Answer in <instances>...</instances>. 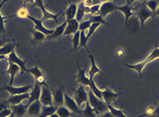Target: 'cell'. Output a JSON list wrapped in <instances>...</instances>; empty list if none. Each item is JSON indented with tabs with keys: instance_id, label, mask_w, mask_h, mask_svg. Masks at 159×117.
<instances>
[{
	"instance_id": "obj_6",
	"label": "cell",
	"mask_w": 159,
	"mask_h": 117,
	"mask_svg": "<svg viewBox=\"0 0 159 117\" xmlns=\"http://www.w3.org/2000/svg\"><path fill=\"white\" fill-rule=\"evenodd\" d=\"M31 85H26V86H22V87H14L13 85H5L1 90L6 91L7 93H9L10 95H15V94H21L28 93L29 91L32 89Z\"/></svg>"
},
{
	"instance_id": "obj_44",
	"label": "cell",
	"mask_w": 159,
	"mask_h": 117,
	"mask_svg": "<svg viewBox=\"0 0 159 117\" xmlns=\"http://www.w3.org/2000/svg\"><path fill=\"white\" fill-rule=\"evenodd\" d=\"M83 4H84V5L86 6V7H92L93 5H94V1L93 0H83V2H82Z\"/></svg>"
},
{
	"instance_id": "obj_8",
	"label": "cell",
	"mask_w": 159,
	"mask_h": 117,
	"mask_svg": "<svg viewBox=\"0 0 159 117\" xmlns=\"http://www.w3.org/2000/svg\"><path fill=\"white\" fill-rule=\"evenodd\" d=\"M39 62L38 61V64L34 67H31V68H27L26 69V73H28L30 74H32L35 79V81L39 83L41 86H48L47 83L46 82V78H45V75L42 73V71L39 69Z\"/></svg>"
},
{
	"instance_id": "obj_22",
	"label": "cell",
	"mask_w": 159,
	"mask_h": 117,
	"mask_svg": "<svg viewBox=\"0 0 159 117\" xmlns=\"http://www.w3.org/2000/svg\"><path fill=\"white\" fill-rule=\"evenodd\" d=\"M41 88H42V86L35 81V84L31 89L30 97L28 99V104L27 105L31 104V103L37 101V100H39L40 94H41Z\"/></svg>"
},
{
	"instance_id": "obj_19",
	"label": "cell",
	"mask_w": 159,
	"mask_h": 117,
	"mask_svg": "<svg viewBox=\"0 0 159 117\" xmlns=\"http://www.w3.org/2000/svg\"><path fill=\"white\" fill-rule=\"evenodd\" d=\"M29 97H30V94L29 93H25V94H15V95H10V97L6 100V101H7V103L9 104L10 106H11V105H17V104L22 103L25 100L28 101Z\"/></svg>"
},
{
	"instance_id": "obj_31",
	"label": "cell",
	"mask_w": 159,
	"mask_h": 117,
	"mask_svg": "<svg viewBox=\"0 0 159 117\" xmlns=\"http://www.w3.org/2000/svg\"><path fill=\"white\" fill-rule=\"evenodd\" d=\"M5 5V2H1L0 4V34H5V20L9 18H11V17H14L15 15H11V16H3L2 13H1V8L2 6Z\"/></svg>"
},
{
	"instance_id": "obj_51",
	"label": "cell",
	"mask_w": 159,
	"mask_h": 117,
	"mask_svg": "<svg viewBox=\"0 0 159 117\" xmlns=\"http://www.w3.org/2000/svg\"><path fill=\"white\" fill-rule=\"evenodd\" d=\"M156 114L157 115V116H159V101L158 102H157V107H156Z\"/></svg>"
},
{
	"instance_id": "obj_11",
	"label": "cell",
	"mask_w": 159,
	"mask_h": 117,
	"mask_svg": "<svg viewBox=\"0 0 159 117\" xmlns=\"http://www.w3.org/2000/svg\"><path fill=\"white\" fill-rule=\"evenodd\" d=\"M117 6L113 1H105L101 4L100 11H99V14L101 15L102 18H105L108 14L117 11Z\"/></svg>"
},
{
	"instance_id": "obj_28",
	"label": "cell",
	"mask_w": 159,
	"mask_h": 117,
	"mask_svg": "<svg viewBox=\"0 0 159 117\" xmlns=\"http://www.w3.org/2000/svg\"><path fill=\"white\" fill-rule=\"evenodd\" d=\"M108 110L111 112V114L113 115V116L114 117H128L126 116V115L123 113V110H122V108H114L112 106V104H109L108 105ZM148 116L146 114L144 115H136V116H134V117H146Z\"/></svg>"
},
{
	"instance_id": "obj_27",
	"label": "cell",
	"mask_w": 159,
	"mask_h": 117,
	"mask_svg": "<svg viewBox=\"0 0 159 117\" xmlns=\"http://www.w3.org/2000/svg\"><path fill=\"white\" fill-rule=\"evenodd\" d=\"M77 7H78V5L76 4H69V6L64 11L66 21H69V20L75 19L76 12H77Z\"/></svg>"
},
{
	"instance_id": "obj_59",
	"label": "cell",
	"mask_w": 159,
	"mask_h": 117,
	"mask_svg": "<svg viewBox=\"0 0 159 117\" xmlns=\"http://www.w3.org/2000/svg\"><path fill=\"white\" fill-rule=\"evenodd\" d=\"M144 1H148V0H144Z\"/></svg>"
},
{
	"instance_id": "obj_7",
	"label": "cell",
	"mask_w": 159,
	"mask_h": 117,
	"mask_svg": "<svg viewBox=\"0 0 159 117\" xmlns=\"http://www.w3.org/2000/svg\"><path fill=\"white\" fill-rule=\"evenodd\" d=\"M135 15H136V17L139 19L141 27H142V28L143 27L146 20H148L150 18L154 19V15H153V13L150 11V10L147 8V6L145 5H141L140 7L137 9V11L135 13Z\"/></svg>"
},
{
	"instance_id": "obj_10",
	"label": "cell",
	"mask_w": 159,
	"mask_h": 117,
	"mask_svg": "<svg viewBox=\"0 0 159 117\" xmlns=\"http://www.w3.org/2000/svg\"><path fill=\"white\" fill-rule=\"evenodd\" d=\"M64 105H65L66 108L70 110L71 112L75 115H78L80 116V112H81V109L78 106V104L76 103L75 100L73 97L69 96L68 94L66 93V91L64 92Z\"/></svg>"
},
{
	"instance_id": "obj_21",
	"label": "cell",
	"mask_w": 159,
	"mask_h": 117,
	"mask_svg": "<svg viewBox=\"0 0 159 117\" xmlns=\"http://www.w3.org/2000/svg\"><path fill=\"white\" fill-rule=\"evenodd\" d=\"M66 25H67V21L65 20L61 25H58L55 29H53V33L47 36V39H59L61 36L64 35V32H65L66 27Z\"/></svg>"
},
{
	"instance_id": "obj_23",
	"label": "cell",
	"mask_w": 159,
	"mask_h": 117,
	"mask_svg": "<svg viewBox=\"0 0 159 117\" xmlns=\"http://www.w3.org/2000/svg\"><path fill=\"white\" fill-rule=\"evenodd\" d=\"M18 46H19V44H16L14 39H11V41L5 44L3 47H0V54L5 57L8 56L10 53H11L14 51L15 47H18Z\"/></svg>"
},
{
	"instance_id": "obj_15",
	"label": "cell",
	"mask_w": 159,
	"mask_h": 117,
	"mask_svg": "<svg viewBox=\"0 0 159 117\" xmlns=\"http://www.w3.org/2000/svg\"><path fill=\"white\" fill-rule=\"evenodd\" d=\"M52 100H53V105L56 107H61L64 104V92L65 88L64 87H61L58 88H52Z\"/></svg>"
},
{
	"instance_id": "obj_33",
	"label": "cell",
	"mask_w": 159,
	"mask_h": 117,
	"mask_svg": "<svg viewBox=\"0 0 159 117\" xmlns=\"http://www.w3.org/2000/svg\"><path fill=\"white\" fill-rule=\"evenodd\" d=\"M56 114L59 115V117H70L74 115L66 106L58 107L56 110Z\"/></svg>"
},
{
	"instance_id": "obj_12",
	"label": "cell",
	"mask_w": 159,
	"mask_h": 117,
	"mask_svg": "<svg viewBox=\"0 0 159 117\" xmlns=\"http://www.w3.org/2000/svg\"><path fill=\"white\" fill-rule=\"evenodd\" d=\"M27 19H28L29 20H31V21L34 24V30L39 31V32H41V33H43L44 34H46L47 36H48V35H50V34H52V33H53V30H50V29L47 28V27L43 25L44 20H43L42 19H37V18H35V17H33V16H31L30 14L28 15Z\"/></svg>"
},
{
	"instance_id": "obj_58",
	"label": "cell",
	"mask_w": 159,
	"mask_h": 117,
	"mask_svg": "<svg viewBox=\"0 0 159 117\" xmlns=\"http://www.w3.org/2000/svg\"><path fill=\"white\" fill-rule=\"evenodd\" d=\"M25 117H33V116H29V115H27V116H25Z\"/></svg>"
},
{
	"instance_id": "obj_38",
	"label": "cell",
	"mask_w": 159,
	"mask_h": 117,
	"mask_svg": "<svg viewBox=\"0 0 159 117\" xmlns=\"http://www.w3.org/2000/svg\"><path fill=\"white\" fill-rule=\"evenodd\" d=\"M102 25V24L101 23H91V25H90V27L88 30V33H87V36L88 38H91L93 35L94 34V33L96 32V30L100 27Z\"/></svg>"
},
{
	"instance_id": "obj_47",
	"label": "cell",
	"mask_w": 159,
	"mask_h": 117,
	"mask_svg": "<svg viewBox=\"0 0 159 117\" xmlns=\"http://www.w3.org/2000/svg\"><path fill=\"white\" fill-rule=\"evenodd\" d=\"M102 115V117H114L113 116L112 114H111V112H110L109 110L106 111L105 113H103L102 115Z\"/></svg>"
},
{
	"instance_id": "obj_26",
	"label": "cell",
	"mask_w": 159,
	"mask_h": 117,
	"mask_svg": "<svg viewBox=\"0 0 159 117\" xmlns=\"http://www.w3.org/2000/svg\"><path fill=\"white\" fill-rule=\"evenodd\" d=\"M30 33L33 34V38L31 40V44H33L34 46L43 42L47 38V35L46 34H44L41 32L36 31V30H30Z\"/></svg>"
},
{
	"instance_id": "obj_36",
	"label": "cell",
	"mask_w": 159,
	"mask_h": 117,
	"mask_svg": "<svg viewBox=\"0 0 159 117\" xmlns=\"http://www.w3.org/2000/svg\"><path fill=\"white\" fill-rule=\"evenodd\" d=\"M89 20L91 23H101L102 25H108V26H110L109 24L104 19V18H102L100 14L97 15H90V18H89Z\"/></svg>"
},
{
	"instance_id": "obj_18",
	"label": "cell",
	"mask_w": 159,
	"mask_h": 117,
	"mask_svg": "<svg viewBox=\"0 0 159 117\" xmlns=\"http://www.w3.org/2000/svg\"><path fill=\"white\" fill-rule=\"evenodd\" d=\"M117 11H121V12H122L124 14L125 22H124V28H123V31H125L127 25H128L129 19H130V17H132L133 15H135V13L132 11V7H131V5H129V4H126V5H122V6H117Z\"/></svg>"
},
{
	"instance_id": "obj_60",
	"label": "cell",
	"mask_w": 159,
	"mask_h": 117,
	"mask_svg": "<svg viewBox=\"0 0 159 117\" xmlns=\"http://www.w3.org/2000/svg\"><path fill=\"white\" fill-rule=\"evenodd\" d=\"M158 117H159V116H158Z\"/></svg>"
},
{
	"instance_id": "obj_17",
	"label": "cell",
	"mask_w": 159,
	"mask_h": 117,
	"mask_svg": "<svg viewBox=\"0 0 159 117\" xmlns=\"http://www.w3.org/2000/svg\"><path fill=\"white\" fill-rule=\"evenodd\" d=\"M89 57L90 59V63H91V66H90V69L89 71V78L90 80H94V77L96 74H102L103 75V73L101 71V69L99 68L97 65H96V62H95V59L93 54H91V52H89Z\"/></svg>"
},
{
	"instance_id": "obj_39",
	"label": "cell",
	"mask_w": 159,
	"mask_h": 117,
	"mask_svg": "<svg viewBox=\"0 0 159 117\" xmlns=\"http://www.w3.org/2000/svg\"><path fill=\"white\" fill-rule=\"evenodd\" d=\"M28 15V11L26 9V7H25V6H23V7H21V8L17 11V13L15 14V16L19 17L20 19H27Z\"/></svg>"
},
{
	"instance_id": "obj_25",
	"label": "cell",
	"mask_w": 159,
	"mask_h": 117,
	"mask_svg": "<svg viewBox=\"0 0 159 117\" xmlns=\"http://www.w3.org/2000/svg\"><path fill=\"white\" fill-rule=\"evenodd\" d=\"M20 67L17 64L14 63H9V66L7 68V70L5 71V73L10 76V85L13 84V80H14L15 76L17 75L18 73L20 74Z\"/></svg>"
},
{
	"instance_id": "obj_54",
	"label": "cell",
	"mask_w": 159,
	"mask_h": 117,
	"mask_svg": "<svg viewBox=\"0 0 159 117\" xmlns=\"http://www.w3.org/2000/svg\"><path fill=\"white\" fill-rule=\"evenodd\" d=\"M6 117H16V115H14V114H13V113L11 112V115H9L8 116H6Z\"/></svg>"
},
{
	"instance_id": "obj_41",
	"label": "cell",
	"mask_w": 159,
	"mask_h": 117,
	"mask_svg": "<svg viewBox=\"0 0 159 117\" xmlns=\"http://www.w3.org/2000/svg\"><path fill=\"white\" fill-rule=\"evenodd\" d=\"M100 7H101V4L94 5L93 6H92V7H90V9H89V13H90L91 15L99 14Z\"/></svg>"
},
{
	"instance_id": "obj_32",
	"label": "cell",
	"mask_w": 159,
	"mask_h": 117,
	"mask_svg": "<svg viewBox=\"0 0 159 117\" xmlns=\"http://www.w3.org/2000/svg\"><path fill=\"white\" fill-rule=\"evenodd\" d=\"M89 38L87 36V33H86V31H80V47H84L85 49L87 50V52H90L88 48V42H89Z\"/></svg>"
},
{
	"instance_id": "obj_35",
	"label": "cell",
	"mask_w": 159,
	"mask_h": 117,
	"mask_svg": "<svg viewBox=\"0 0 159 117\" xmlns=\"http://www.w3.org/2000/svg\"><path fill=\"white\" fill-rule=\"evenodd\" d=\"M85 13H86V7L83 3H80L78 7H77V12H76V16H75V19H77L79 22H81L83 17H84Z\"/></svg>"
},
{
	"instance_id": "obj_48",
	"label": "cell",
	"mask_w": 159,
	"mask_h": 117,
	"mask_svg": "<svg viewBox=\"0 0 159 117\" xmlns=\"http://www.w3.org/2000/svg\"><path fill=\"white\" fill-rule=\"evenodd\" d=\"M123 54H124V50H123V49H121V48H120V49H118L116 51V55L118 57L123 56Z\"/></svg>"
},
{
	"instance_id": "obj_34",
	"label": "cell",
	"mask_w": 159,
	"mask_h": 117,
	"mask_svg": "<svg viewBox=\"0 0 159 117\" xmlns=\"http://www.w3.org/2000/svg\"><path fill=\"white\" fill-rule=\"evenodd\" d=\"M144 5L153 13L155 17L156 11H157V7H158L159 5V0H148V1H145Z\"/></svg>"
},
{
	"instance_id": "obj_52",
	"label": "cell",
	"mask_w": 159,
	"mask_h": 117,
	"mask_svg": "<svg viewBox=\"0 0 159 117\" xmlns=\"http://www.w3.org/2000/svg\"><path fill=\"white\" fill-rule=\"evenodd\" d=\"M155 16H159V5H158V7H157V11H156Z\"/></svg>"
},
{
	"instance_id": "obj_2",
	"label": "cell",
	"mask_w": 159,
	"mask_h": 117,
	"mask_svg": "<svg viewBox=\"0 0 159 117\" xmlns=\"http://www.w3.org/2000/svg\"><path fill=\"white\" fill-rule=\"evenodd\" d=\"M157 59H159V47H155L154 49L150 52V55L146 57L143 61H141L137 64H125L124 66L128 67V68H130V69L136 71L138 73L139 76H140V78H142V73H143L144 66L146 65H148L150 62L154 61L155 60H157Z\"/></svg>"
},
{
	"instance_id": "obj_4",
	"label": "cell",
	"mask_w": 159,
	"mask_h": 117,
	"mask_svg": "<svg viewBox=\"0 0 159 117\" xmlns=\"http://www.w3.org/2000/svg\"><path fill=\"white\" fill-rule=\"evenodd\" d=\"M33 7H38L39 9L41 10V12H42V19L45 21V20H47V19H52L54 20L55 22L58 21V17L61 16L64 11H62L61 12L57 13V14H53L52 12H49L48 11L46 8L45 6V3H44V0H34V3H33Z\"/></svg>"
},
{
	"instance_id": "obj_9",
	"label": "cell",
	"mask_w": 159,
	"mask_h": 117,
	"mask_svg": "<svg viewBox=\"0 0 159 117\" xmlns=\"http://www.w3.org/2000/svg\"><path fill=\"white\" fill-rule=\"evenodd\" d=\"M39 101H40V102L43 106L53 105L52 94V90L49 88V86H42Z\"/></svg>"
},
{
	"instance_id": "obj_42",
	"label": "cell",
	"mask_w": 159,
	"mask_h": 117,
	"mask_svg": "<svg viewBox=\"0 0 159 117\" xmlns=\"http://www.w3.org/2000/svg\"><path fill=\"white\" fill-rule=\"evenodd\" d=\"M11 108H8L0 112V117H6L8 116L9 115H11Z\"/></svg>"
},
{
	"instance_id": "obj_40",
	"label": "cell",
	"mask_w": 159,
	"mask_h": 117,
	"mask_svg": "<svg viewBox=\"0 0 159 117\" xmlns=\"http://www.w3.org/2000/svg\"><path fill=\"white\" fill-rule=\"evenodd\" d=\"M90 25H91V22L89 19L85 20V21H81V22H80L79 31H87L89 29Z\"/></svg>"
},
{
	"instance_id": "obj_43",
	"label": "cell",
	"mask_w": 159,
	"mask_h": 117,
	"mask_svg": "<svg viewBox=\"0 0 159 117\" xmlns=\"http://www.w3.org/2000/svg\"><path fill=\"white\" fill-rule=\"evenodd\" d=\"M145 114L147 115H153L156 114V108L155 107H150V108H148L146 109V111H145Z\"/></svg>"
},
{
	"instance_id": "obj_56",
	"label": "cell",
	"mask_w": 159,
	"mask_h": 117,
	"mask_svg": "<svg viewBox=\"0 0 159 117\" xmlns=\"http://www.w3.org/2000/svg\"><path fill=\"white\" fill-rule=\"evenodd\" d=\"M127 4H129V0H126Z\"/></svg>"
},
{
	"instance_id": "obj_57",
	"label": "cell",
	"mask_w": 159,
	"mask_h": 117,
	"mask_svg": "<svg viewBox=\"0 0 159 117\" xmlns=\"http://www.w3.org/2000/svg\"><path fill=\"white\" fill-rule=\"evenodd\" d=\"M3 2H5V3H6V2H8V0H3Z\"/></svg>"
},
{
	"instance_id": "obj_46",
	"label": "cell",
	"mask_w": 159,
	"mask_h": 117,
	"mask_svg": "<svg viewBox=\"0 0 159 117\" xmlns=\"http://www.w3.org/2000/svg\"><path fill=\"white\" fill-rule=\"evenodd\" d=\"M11 40V39H5V38H3L0 37V47H3L5 44H6L7 42H9Z\"/></svg>"
},
{
	"instance_id": "obj_45",
	"label": "cell",
	"mask_w": 159,
	"mask_h": 117,
	"mask_svg": "<svg viewBox=\"0 0 159 117\" xmlns=\"http://www.w3.org/2000/svg\"><path fill=\"white\" fill-rule=\"evenodd\" d=\"M6 108H8V103H7V101H0V112L5 110Z\"/></svg>"
},
{
	"instance_id": "obj_29",
	"label": "cell",
	"mask_w": 159,
	"mask_h": 117,
	"mask_svg": "<svg viewBox=\"0 0 159 117\" xmlns=\"http://www.w3.org/2000/svg\"><path fill=\"white\" fill-rule=\"evenodd\" d=\"M98 115L96 112L94 110V108L91 107L89 104V101L86 102V107L83 109H81V112L80 115V117H96Z\"/></svg>"
},
{
	"instance_id": "obj_5",
	"label": "cell",
	"mask_w": 159,
	"mask_h": 117,
	"mask_svg": "<svg viewBox=\"0 0 159 117\" xmlns=\"http://www.w3.org/2000/svg\"><path fill=\"white\" fill-rule=\"evenodd\" d=\"M74 91V99L75 100L76 103L78 104L80 108V106L86 103L89 101V92H87V90L85 88V86L83 85H79V87L77 88L73 89Z\"/></svg>"
},
{
	"instance_id": "obj_50",
	"label": "cell",
	"mask_w": 159,
	"mask_h": 117,
	"mask_svg": "<svg viewBox=\"0 0 159 117\" xmlns=\"http://www.w3.org/2000/svg\"><path fill=\"white\" fill-rule=\"evenodd\" d=\"M23 2L24 6H25L26 4H29V3H34V0H22Z\"/></svg>"
},
{
	"instance_id": "obj_24",
	"label": "cell",
	"mask_w": 159,
	"mask_h": 117,
	"mask_svg": "<svg viewBox=\"0 0 159 117\" xmlns=\"http://www.w3.org/2000/svg\"><path fill=\"white\" fill-rule=\"evenodd\" d=\"M27 107L28 105H24L22 103H20L17 105H11L10 106V108L11 112L16 115V117H23L27 112Z\"/></svg>"
},
{
	"instance_id": "obj_14",
	"label": "cell",
	"mask_w": 159,
	"mask_h": 117,
	"mask_svg": "<svg viewBox=\"0 0 159 117\" xmlns=\"http://www.w3.org/2000/svg\"><path fill=\"white\" fill-rule=\"evenodd\" d=\"M102 94L103 101L108 105H109V104H112L114 101H116L117 97L122 95V93H115L110 88H106L102 90Z\"/></svg>"
},
{
	"instance_id": "obj_16",
	"label": "cell",
	"mask_w": 159,
	"mask_h": 117,
	"mask_svg": "<svg viewBox=\"0 0 159 117\" xmlns=\"http://www.w3.org/2000/svg\"><path fill=\"white\" fill-rule=\"evenodd\" d=\"M42 104L40 102L39 100H37L35 101H33L31 104H29L27 107V115L29 116L38 117L39 115V114L41 112L42 109Z\"/></svg>"
},
{
	"instance_id": "obj_13",
	"label": "cell",
	"mask_w": 159,
	"mask_h": 117,
	"mask_svg": "<svg viewBox=\"0 0 159 117\" xmlns=\"http://www.w3.org/2000/svg\"><path fill=\"white\" fill-rule=\"evenodd\" d=\"M7 61L9 63H14V64H17L18 66L20 67V74H23L25 72H26V69L27 67L25 66L26 64V61L25 60H23V59H20L17 53L15 52V51H13L11 53H10L9 55L7 56Z\"/></svg>"
},
{
	"instance_id": "obj_37",
	"label": "cell",
	"mask_w": 159,
	"mask_h": 117,
	"mask_svg": "<svg viewBox=\"0 0 159 117\" xmlns=\"http://www.w3.org/2000/svg\"><path fill=\"white\" fill-rule=\"evenodd\" d=\"M80 31H78L73 35L72 38V45H73V50L76 51L80 47Z\"/></svg>"
},
{
	"instance_id": "obj_3",
	"label": "cell",
	"mask_w": 159,
	"mask_h": 117,
	"mask_svg": "<svg viewBox=\"0 0 159 117\" xmlns=\"http://www.w3.org/2000/svg\"><path fill=\"white\" fill-rule=\"evenodd\" d=\"M89 102L97 115H102L103 113L108 110V104L103 100L98 98L91 89L89 91Z\"/></svg>"
},
{
	"instance_id": "obj_49",
	"label": "cell",
	"mask_w": 159,
	"mask_h": 117,
	"mask_svg": "<svg viewBox=\"0 0 159 117\" xmlns=\"http://www.w3.org/2000/svg\"><path fill=\"white\" fill-rule=\"evenodd\" d=\"M68 2H70V4H80L83 2V0H67Z\"/></svg>"
},
{
	"instance_id": "obj_30",
	"label": "cell",
	"mask_w": 159,
	"mask_h": 117,
	"mask_svg": "<svg viewBox=\"0 0 159 117\" xmlns=\"http://www.w3.org/2000/svg\"><path fill=\"white\" fill-rule=\"evenodd\" d=\"M58 107L52 105V106H42L41 112L38 117H48L52 115V114L56 113V110Z\"/></svg>"
},
{
	"instance_id": "obj_1",
	"label": "cell",
	"mask_w": 159,
	"mask_h": 117,
	"mask_svg": "<svg viewBox=\"0 0 159 117\" xmlns=\"http://www.w3.org/2000/svg\"><path fill=\"white\" fill-rule=\"evenodd\" d=\"M77 66H78V74L75 75V78L76 79V83H79L80 85H83L89 87V88L91 89L98 98L102 100V90L98 88V87L95 85L94 80H90L89 77L86 75V70H87V66H85L84 68H80L79 66V63L77 62Z\"/></svg>"
},
{
	"instance_id": "obj_55",
	"label": "cell",
	"mask_w": 159,
	"mask_h": 117,
	"mask_svg": "<svg viewBox=\"0 0 159 117\" xmlns=\"http://www.w3.org/2000/svg\"><path fill=\"white\" fill-rule=\"evenodd\" d=\"M135 1H136V0H129V5H131V4H133Z\"/></svg>"
},
{
	"instance_id": "obj_20",
	"label": "cell",
	"mask_w": 159,
	"mask_h": 117,
	"mask_svg": "<svg viewBox=\"0 0 159 117\" xmlns=\"http://www.w3.org/2000/svg\"><path fill=\"white\" fill-rule=\"evenodd\" d=\"M79 25L80 22L76 19L67 21V25H66V27L63 36H69L72 34L74 35L76 32L79 31Z\"/></svg>"
},
{
	"instance_id": "obj_53",
	"label": "cell",
	"mask_w": 159,
	"mask_h": 117,
	"mask_svg": "<svg viewBox=\"0 0 159 117\" xmlns=\"http://www.w3.org/2000/svg\"><path fill=\"white\" fill-rule=\"evenodd\" d=\"M48 117H59V115H57L56 113H54V114H52V115H50V116H48Z\"/></svg>"
}]
</instances>
